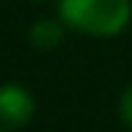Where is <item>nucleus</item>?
<instances>
[{"instance_id": "nucleus-1", "label": "nucleus", "mask_w": 132, "mask_h": 132, "mask_svg": "<svg viewBox=\"0 0 132 132\" xmlns=\"http://www.w3.org/2000/svg\"><path fill=\"white\" fill-rule=\"evenodd\" d=\"M68 30L89 38H116L132 22V0H57Z\"/></svg>"}, {"instance_id": "nucleus-3", "label": "nucleus", "mask_w": 132, "mask_h": 132, "mask_svg": "<svg viewBox=\"0 0 132 132\" xmlns=\"http://www.w3.org/2000/svg\"><path fill=\"white\" fill-rule=\"evenodd\" d=\"M65 32H68V24H65L59 16H40L30 24V46L35 51H54L62 46Z\"/></svg>"}, {"instance_id": "nucleus-4", "label": "nucleus", "mask_w": 132, "mask_h": 132, "mask_svg": "<svg viewBox=\"0 0 132 132\" xmlns=\"http://www.w3.org/2000/svg\"><path fill=\"white\" fill-rule=\"evenodd\" d=\"M116 113H119V121H121L124 127L132 129V84H129V86H124V92L119 94Z\"/></svg>"}, {"instance_id": "nucleus-2", "label": "nucleus", "mask_w": 132, "mask_h": 132, "mask_svg": "<svg viewBox=\"0 0 132 132\" xmlns=\"http://www.w3.org/2000/svg\"><path fill=\"white\" fill-rule=\"evenodd\" d=\"M35 119V97L22 84H0V132H14Z\"/></svg>"}]
</instances>
